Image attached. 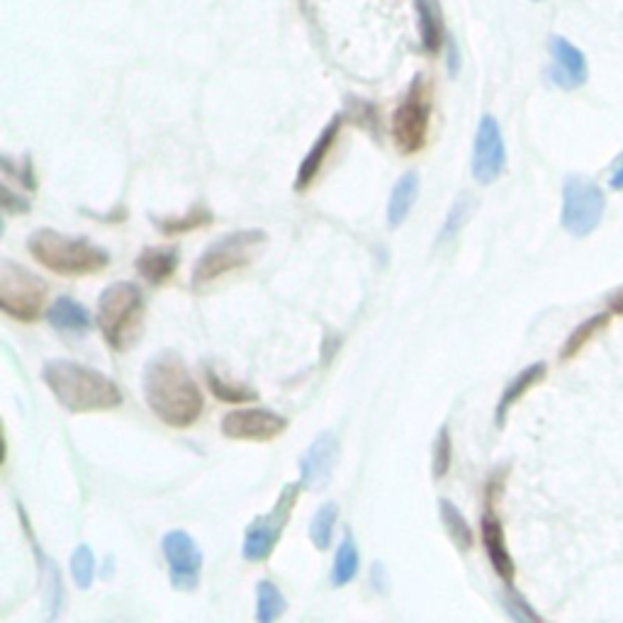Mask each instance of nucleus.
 Segmentation results:
<instances>
[{
  "label": "nucleus",
  "instance_id": "nucleus-10",
  "mask_svg": "<svg viewBox=\"0 0 623 623\" xmlns=\"http://www.w3.org/2000/svg\"><path fill=\"white\" fill-rule=\"evenodd\" d=\"M220 429L232 441L266 443L278 439L280 434H285L288 419L266 407H244L224 414Z\"/></svg>",
  "mask_w": 623,
  "mask_h": 623
},
{
  "label": "nucleus",
  "instance_id": "nucleus-15",
  "mask_svg": "<svg viewBox=\"0 0 623 623\" xmlns=\"http://www.w3.org/2000/svg\"><path fill=\"white\" fill-rule=\"evenodd\" d=\"M341 125H344V117L341 115H334L331 120L327 122V127L319 132L317 142L312 144V149L307 151V156L302 159L300 168H297V178H295V190L297 193H305L310 185L317 181L319 171H322L324 161H327V156L331 154V149H334L336 139H339V132H341Z\"/></svg>",
  "mask_w": 623,
  "mask_h": 623
},
{
  "label": "nucleus",
  "instance_id": "nucleus-18",
  "mask_svg": "<svg viewBox=\"0 0 623 623\" xmlns=\"http://www.w3.org/2000/svg\"><path fill=\"white\" fill-rule=\"evenodd\" d=\"M419 20V39H422L424 52L436 54L446 44V22L439 0H414Z\"/></svg>",
  "mask_w": 623,
  "mask_h": 623
},
{
  "label": "nucleus",
  "instance_id": "nucleus-26",
  "mask_svg": "<svg viewBox=\"0 0 623 623\" xmlns=\"http://www.w3.org/2000/svg\"><path fill=\"white\" fill-rule=\"evenodd\" d=\"M256 597H258L256 619L261 623H273L275 619H280V616L285 614V609H288V602H285L283 592H280V589L268 580L258 582Z\"/></svg>",
  "mask_w": 623,
  "mask_h": 623
},
{
  "label": "nucleus",
  "instance_id": "nucleus-9",
  "mask_svg": "<svg viewBox=\"0 0 623 623\" xmlns=\"http://www.w3.org/2000/svg\"><path fill=\"white\" fill-rule=\"evenodd\" d=\"M302 482H293V485H285L283 492H280L278 502L273 504L271 512L256 516L254 521L249 524L244 536V546H241V555L249 563H261L266 560L268 555L273 553L275 546H278L280 536H283L285 526H288L290 514H293L297 495H300Z\"/></svg>",
  "mask_w": 623,
  "mask_h": 623
},
{
  "label": "nucleus",
  "instance_id": "nucleus-4",
  "mask_svg": "<svg viewBox=\"0 0 623 623\" xmlns=\"http://www.w3.org/2000/svg\"><path fill=\"white\" fill-rule=\"evenodd\" d=\"M144 310H147L144 293L132 280H120V283H112L103 290L95 322H98L100 334L112 351L125 353L139 339Z\"/></svg>",
  "mask_w": 623,
  "mask_h": 623
},
{
  "label": "nucleus",
  "instance_id": "nucleus-8",
  "mask_svg": "<svg viewBox=\"0 0 623 623\" xmlns=\"http://www.w3.org/2000/svg\"><path fill=\"white\" fill-rule=\"evenodd\" d=\"M606 210V195L592 178L568 176L563 185L560 222L572 237H587L599 227Z\"/></svg>",
  "mask_w": 623,
  "mask_h": 623
},
{
  "label": "nucleus",
  "instance_id": "nucleus-33",
  "mask_svg": "<svg viewBox=\"0 0 623 623\" xmlns=\"http://www.w3.org/2000/svg\"><path fill=\"white\" fill-rule=\"evenodd\" d=\"M3 210L8 212V215H15V212H30V202L22 198V195H15L13 190L5 185L3 188Z\"/></svg>",
  "mask_w": 623,
  "mask_h": 623
},
{
  "label": "nucleus",
  "instance_id": "nucleus-1",
  "mask_svg": "<svg viewBox=\"0 0 623 623\" xmlns=\"http://www.w3.org/2000/svg\"><path fill=\"white\" fill-rule=\"evenodd\" d=\"M142 390L151 414L171 429H190L205 409V397L193 373L173 351H161L149 358L144 366Z\"/></svg>",
  "mask_w": 623,
  "mask_h": 623
},
{
  "label": "nucleus",
  "instance_id": "nucleus-11",
  "mask_svg": "<svg viewBox=\"0 0 623 623\" xmlns=\"http://www.w3.org/2000/svg\"><path fill=\"white\" fill-rule=\"evenodd\" d=\"M161 550H164L173 589L193 592L200 585L202 570V553L198 543L193 541V536L185 531H168L161 538Z\"/></svg>",
  "mask_w": 623,
  "mask_h": 623
},
{
  "label": "nucleus",
  "instance_id": "nucleus-19",
  "mask_svg": "<svg viewBox=\"0 0 623 623\" xmlns=\"http://www.w3.org/2000/svg\"><path fill=\"white\" fill-rule=\"evenodd\" d=\"M419 176L417 173H404L400 181L392 188L390 200H387V227L397 229L402 227L404 220L409 217V212L414 210L419 198Z\"/></svg>",
  "mask_w": 623,
  "mask_h": 623
},
{
  "label": "nucleus",
  "instance_id": "nucleus-5",
  "mask_svg": "<svg viewBox=\"0 0 623 623\" xmlns=\"http://www.w3.org/2000/svg\"><path fill=\"white\" fill-rule=\"evenodd\" d=\"M266 241L268 234L263 229H239V232H229L215 239L202 251L198 263L193 266L190 285L195 290H202L215 280L224 278V275L244 271Z\"/></svg>",
  "mask_w": 623,
  "mask_h": 623
},
{
  "label": "nucleus",
  "instance_id": "nucleus-12",
  "mask_svg": "<svg viewBox=\"0 0 623 623\" xmlns=\"http://www.w3.org/2000/svg\"><path fill=\"white\" fill-rule=\"evenodd\" d=\"M507 166V147H504L502 127L492 115H485L477 125L473 144V178L480 185L495 183Z\"/></svg>",
  "mask_w": 623,
  "mask_h": 623
},
{
  "label": "nucleus",
  "instance_id": "nucleus-21",
  "mask_svg": "<svg viewBox=\"0 0 623 623\" xmlns=\"http://www.w3.org/2000/svg\"><path fill=\"white\" fill-rule=\"evenodd\" d=\"M47 319L54 329L71 331V334H86L91 329V314L74 297H59L47 310Z\"/></svg>",
  "mask_w": 623,
  "mask_h": 623
},
{
  "label": "nucleus",
  "instance_id": "nucleus-14",
  "mask_svg": "<svg viewBox=\"0 0 623 623\" xmlns=\"http://www.w3.org/2000/svg\"><path fill=\"white\" fill-rule=\"evenodd\" d=\"M553 64L548 69V78L563 91H575V88L585 86L589 78L587 56L580 47L570 42V39L553 35L548 42Z\"/></svg>",
  "mask_w": 623,
  "mask_h": 623
},
{
  "label": "nucleus",
  "instance_id": "nucleus-2",
  "mask_svg": "<svg viewBox=\"0 0 623 623\" xmlns=\"http://www.w3.org/2000/svg\"><path fill=\"white\" fill-rule=\"evenodd\" d=\"M42 380L54 400L71 414L108 412L122 404V390L115 380L78 361H47L42 368Z\"/></svg>",
  "mask_w": 623,
  "mask_h": 623
},
{
  "label": "nucleus",
  "instance_id": "nucleus-27",
  "mask_svg": "<svg viewBox=\"0 0 623 623\" xmlns=\"http://www.w3.org/2000/svg\"><path fill=\"white\" fill-rule=\"evenodd\" d=\"M336 519H339V507L334 502L322 504L317 509V514L310 521V538L312 546L317 550H327L331 546V536H334Z\"/></svg>",
  "mask_w": 623,
  "mask_h": 623
},
{
  "label": "nucleus",
  "instance_id": "nucleus-34",
  "mask_svg": "<svg viewBox=\"0 0 623 623\" xmlns=\"http://www.w3.org/2000/svg\"><path fill=\"white\" fill-rule=\"evenodd\" d=\"M446 44H448V61H446L448 74H451V76H458V71H460V52H458V44H456V39H453L451 35H448Z\"/></svg>",
  "mask_w": 623,
  "mask_h": 623
},
{
  "label": "nucleus",
  "instance_id": "nucleus-29",
  "mask_svg": "<svg viewBox=\"0 0 623 623\" xmlns=\"http://www.w3.org/2000/svg\"><path fill=\"white\" fill-rule=\"evenodd\" d=\"M470 212H473V200H470L468 195H460V198L451 205V210H448L446 222H443L439 232V244H446V241L456 237L460 229H463V224L470 220Z\"/></svg>",
  "mask_w": 623,
  "mask_h": 623
},
{
  "label": "nucleus",
  "instance_id": "nucleus-31",
  "mask_svg": "<svg viewBox=\"0 0 623 623\" xmlns=\"http://www.w3.org/2000/svg\"><path fill=\"white\" fill-rule=\"evenodd\" d=\"M71 577L81 589H88L95 580V555L93 550L83 543L71 555Z\"/></svg>",
  "mask_w": 623,
  "mask_h": 623
},
{
  "label": "nucleus",
  "instance_id": "nucleus-23",
  "mask_svg": "<svg viewBox=\"0 0 623 623\" xmlns=\"http://www.w3.org/2000/svg\"><path fill=\"white\" fill-rule=\"evenodd\" d=\"M439 512H441L443 526H446L448 538L456 543V548L460 550V553L473 548V531H470L468 519H465L463 512H460L456 504L448 502V499H439Z\"/></svg>",
  "mask_w": 623,
  "mask_h": 623
},
{
  "label": "nucleus",
  "instance_id": "nucleus-25",
  "mask_svg": "<svg viewBox=\"0 0 623 623\" xmlns=\"http://www.w3.org/2000/svg\"><path fill=\"white\" fill-rule=\"evenodd\" d=\"M606 324H609V312H602V314H597V317H589L587 322H582L580 327L568 336L563 349H560V361H570V358H575L577 353L585 349L589 341H592L594 336L606 327Z\"/></svg>",
  "mask_w": 623,
  "mask_h": 623
},
{
  "label": "nucleus",
  "instance_id": "nucleus-37",
  "mask_svg": "<svg viewBox=\"0 0 623 623\" xmlns=\"http://www.w3.org/2000/svg\"><path fill=\"white\" fill-rule=\"evenodd\" d=\"M611 188L614 190H623V164L616 168L614 176H611Z\"/></svg>",
  "mask_w": 623,
  "mask_h": 623
},
{
  "label": "nucleus",
  "instance_id": "nucleus-22",
  "mask_svg": "<svg viewBox=\"0 0 623 623\" xmlns=\"http://www.w3.org/2000/svg\"><path fill=\"white\" fill-rule=\"evenodd\" d=\"M358 565H361V558H358L356 541H353V533L346 531L339 543V550H336L334 568H331V585L344 587L351 580H356Z\"/></svg>",
  "mask_w": 623,
  "mask_h": 623
},
{
  "label": "nucleus",
  "instance_id": "nucleus-16",
  "mask_svg": "<svg viewBox=\"0 0 623 623\" xmlns=\"http://www.w3.org/2000/svg\"><path fill=\"white\" fill-rule=\"evenodd\" d=\"M482 543H485V553L490 558L492 568L499 577H502L504 585H512L516 575V565L512 553L507 548V538H504L502 521L487 509V514L482 516Z\"/></svg>",
  "mask_w": 623,
  "mask_h": 623
},
{
  "label": "nucleus",
  "instance_id": "nucleus-20",
  "mask_svg": "<svg viewBox=\"0 0 623 623\" xmlns=\"http://www.w3.org/2000/svg\"><path fill=\"white\" fill-rule=\"evenodd\" d=\"M546 370H548L546 363H533V366L521 370V373L516 375L512 383L504 387L502 400H499L497 412H495V422H497V426H504V422H507L509 409H512L514 404L519 402L521 397H524L526 392L531 390V387H536L538 383H541L543 378H546Z\"/></svg>",
  "mask_w": 623,
  "mask_h": 623
},
{
  "label": "nucleus",
  "instance_id": "nucleus-28",
  "mask_svg": "<svg viewBox=\"0 0 623 623\" xmlns=\"http://www.w3.org/2000/svg\"><path fill=\"white\" fill-rule=\"evenodd\" d=\"M205 378H207V387H210L212 395H215L217 400H222L227 404H244V402L256 400V392L251 390V387L227 383V380H222L215 370H205Z\"/></svg>",
  "mask_w": 623,
  "mask_h": 623
},
{
  "label": "nucleus",
  "instance_id": "nucleus-24",
  "mask_svg": "<svg viewBox=\"0 0 623 623\" xmlns=\"http://www.w3.org/2000/svg\"><path fill=\"white\" fill-rule=\"evenodd\" d=\"M212 212L207 210V207H193V210H188L185 215H178V217H161V220H151L156 224V227L161 229V232L166 234V237H176V234H185V232H193V229H200V227H207V224L212 222Z\"/></svg>",
  "mask_w": 623,
  "mask_h": 623
},
{
  "label": "nucleus",
  "instance_id": "nucleus-35",
  "mask_svg": "<svg viewBox=\"0 0 623 623\" xmlns=\"http://www.w3.org/2000/svg\"><path fill=\"white\" fill-rule=\"evenodd\" d=\"M606 305H609V310L614 314H621L623 317V288L616 290L614 295H609V300H606Z\"/></svg>",
  "mask_w": 623,
  "mask_h": 623
},
{
  "label": "nucleus",
  "instance_id": "nucleus-36",
  "mask_svg": "<svg viewBox=\"0 0 623 623\" xmlns=\"http://www.w3.org/2000/svg\"><path fill=\"white\" fill-rule=\"evenodd\" d=\"M373 582H375V587L380 589V592H385V585H387V580H385V570H383V563H375V568H373Z\"/></svg>",
  "mask_w": 623,
  "mask_h": 623
},
{
  "label": "nucleus",
  "instance_id": "nucleus-30",
  "mask_svg": "<svg viewBox=\"0 0 623 623\" xmlns=\"http://www.w3.org/2000/svg\"><path fill=\"white\" fill-rule=\"evenodd\" d=\"M453 463V439L448 426H441L439 436L434 441V453H431V473H434V480H443L451 470Z\"/></svg>",
  "mask_w": 623,
  "mask_h": 623
},
{
  "label": "nucleus",
  "instance_id": "nucleus-17",
  "mask_svg": "<svg viewBox=\"0 0 623 623\" xmlns=\"http://www.w3.org/2000/svg\"><path fill=\"white\" fill-rule=\"evenodd\" d=\"M181 263V251L178 246H147L134 261V268L151 285H164L173 278Z\"/></svg>",
  "mask_w": 623,
  "mask_h": 623
},
{
  "label": "nucleus",
  "instance_id": "nucleus-32",
  "mask_svg": "<svg viewBox=\"0 0 623 623\" xmlns=\"http://www.w3.org/2000/svg\"><path fill=\"white\" fill-rule=\"evenodd\" d=\"M502 606L514 621H541V614H538V611H533L529 602H524V599H521L519 594H514V592L504 594Z\"/></svg>",
  "mask_w": 623,
  "mask_h": 623
},
{
  "label": "nucleus",
  "instance_id": "nucleus-3",
  "mask_svg": "<svg viewBox=\"0 0 623 623\" xmlns=\"http://www.w3.org/2000/svg\"><path fill=\"white\" fill-rule=\"evenodd\" d=\"M27 251L39 266L64 278H83V275L100 273L110 266V254L103 246L83 237H69L49 227L30 234Z\"/></svg>",
  "mask_w": 623,
  "mask_h": 623
},
{
  "label": "nucleus",
  "instance_id": "nucleus-7",
  "mask_svg": "<svg viewBox=\"0 0 623 623\" xmlns=\"http://www.w3.org/2000/svg\"><path fill=\"white\" fill-rule=\"evenodd\" d=\"M47 300V283L20 263L0 261V310L22 324L37 322Z\"/></svg>",
  "mask_w": 623,
  "mask_h": 623
},
{
  "label": "nucleus",
  "instance_id": "nucleus-13",
  "mask_svg": "<svg viewBox=\"0 0 623 623\" xmlns=\"http://www.w3.org/2000/svg\"><path fill=\"white\" fill-rule=\"evenodd\" d=\"M341 446L336 434L331 431H322L310 443V448L305 451V456L300 458V482L305 490H324L329 485L331 475H334L336 463H339Z\"/></svg>",
  "mask_w": 623,
  "mask_h": 623
},
{
  "label": "nucleus",
  "instance_id": "nucleus-6",
  "mask_svg": "<svg viewBox=\"0 0 623 623\" xmlns=\"http://www.w3.org/2000/svg\"><path fill=\"white\" fill-rule=\"evenodd\" d=\"M431 127V88L424 76H414L412 86L392 112V142L400 154L412 156L426 147Z\"/></svg>",
  "mask_w": 623,
  "mask_h": 623
}]
</instances>
